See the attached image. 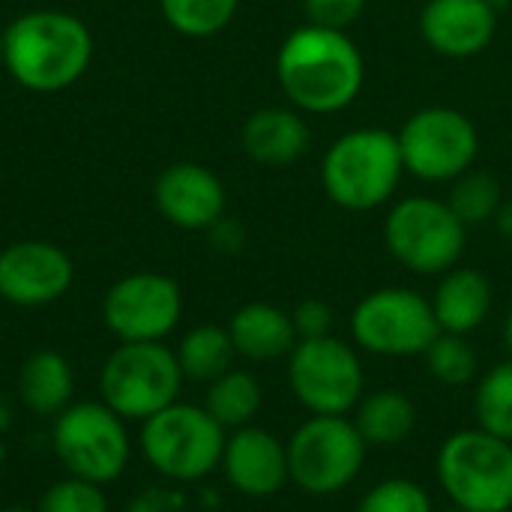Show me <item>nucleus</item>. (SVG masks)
<instances>
[{
	"label": "nucleus",
	"mask_w": 512,
	"mask_h": 512,
	"mask_svg": "<svg viewBox=\"0 0 512 512\" xmlns=\"http://www.w3.org/2000/svg\"><path fill=\"white\" fill-rule=\"evenodd\" d=\"M495 291L483 270L474 267H453L441 276L432 294V312L438 318L441 333L471 336L477 333L486 318L492 315Z\"/></svg>",
	"instance_id": "nucleus-19"
},
{
	"label": "nucleus",
	"mask_w": 512,
	"mask_h": 512,
	"mask_svg": "<svg viewBox=\"0 0 512 512\" xmlns=\"http://www.w3.org/2000/svg\"><path fill=\"white\" fill-rule=\"evenodd\" d=\"M183 318V291L165 273H129L102 300V321L117 342H165Z\"/></svg>",
	"instance_id": "nucleus-13"
},
{
	"label": "nucleus",
	"mask_w": 512,
	"mask_h": 512,
	"mask_svg": "<svg viewBox=\"0 0 512 512\" xmlns=\"http://www.w3.org/2000/svg\"><path fill=\"white\" fill-rule=\"evenodd\" d=\"M183 381L177 354L165 342H120L99 372V393L117 417L144 423L180 402Z\"/></svg>",
	"instance_id": "nucleus-6"
},
{
	"label": "nucleus",
	"mask_w": 512,
	"mask_h": 512,
	"mask_svg": "<svg viewBox=\"0 0 512 512\" xmlns=\"http://www.w3.org/2000/svg\"><path fill=\"white\" fill-rule=\"evenodd\" d=\"M492 222H495V228H498L501 237L512 240V198H504V201H501V207H498V213H495Z\"/></svg>",
	"instance_id": "nucleus-34"
},
{
	"label": "nucleus",
	"mask_w": 512,
	"mask_h": 512,
	"mask_svg": "<svg viewBox=\"0 0 512 512\" xmlns=\"http://www.w3.org/2000/svg\"><path fill=\"white\" fill-rule=\"evenodd\" d=\"M420 423V411L414 399L399 387H381L366 393L354 408V426L363 441L378 450L402 447Z\"/></svg>",
	"instance_id": "nucleus-21"
},
{
	"label": "nucleus",
	"mask_w": 512,
	"mask_h": 512,
	"mask_svg": "<svg viewBox=\"0 0 512 512\" xmlns=\"http://www.w3.org/2000/svg\"><path fill=\"white\" fill-rule=\"evenodd\" d=\"M291 321H294L297 339H321V336L333 333L336 315H333L330 303H324L318 297H309V300L297 303V309L291 312Z\"/></svg>",
	"instance_id": "nucleus-32"
},
{
	"label": "nucleus",
	"mask_w": 512,
	"mask_h": 512,
	"mask_svg": "<svg viewBox=\"0 0 512 512\" xmlns=\"http://www.w3.org/2000/svg\"><path fill=\"white\" fill-rule=\"evenodd\" d=\"M228 333H231L237 357L252 360V363H273L282 357L288 360V354L300 342L291 312L273 303H261V300L240 306L228 321Z\"/></svg>",
	"instance_id": "nucleus-20"
},
{
	"label": "nucleus",
	"mask_w": 512,
	"mask_h": 512,
	"mask_svg": "<svg viewBox=\"0 0 512 512\" xmlns=\"http://www.w3.org/2000/svg\"><path fill=\"white\" fill-rule=\"evenodd\" d=\"M39 512H108V498L99 483L66 477L48 486V492L36 504Z\"/></svg>",
	"instance_id": "nucleus-30"
},
{
	"label": "nucleus",
	"mask_w": 512,
	"mask_h": 512,
	"mask_svg": "<svg viewBox=\"0 0 512 512\" xmlns=\"http://www.w3.org/2000/svg\"><path fill=\"white\" fill-rule=\"evenodd\" d=\"M0 512H39V510H30V507H6V510Z\"/></svg>",
	"instance_id": "nucleus-36"
},
{
	"label": "nucleus",
	"mask_w": 512,
	"mask_h": 512,
	"mask_svg": "<svg viewBox=\"0 0 512 512\" xmlns=\"http://www.w3.org/2000/svg\"><path fill=\"white\" fill-rule=\"evenodd\" d=\"M93 60L90 27L63 9H30L3 30V69L33 93H60L84 78Z\"/></svg>",
	"instance_id": "nucleus-2"
},
{
	"label": "nucleus",
	"mask_w": 512,
	"mask_h": 512,
	"mask_svg": "<svg viewBox=\"0 0 512 512\" xmlns=\"http://www.w3.org/2000/svg\"><path fill=\"white\" fill-rule=\"evenodd\" d=\"M369 444L348 417L309 414L288 438L291 483L309 498H333L345 492L366 465Z\"/></svg>",
	"instance_id": "nucleus-7"
},
{
	"label": "nucleus",
	"mask_w": 512,
	"mask_h": 512,
	"mask_svg": "<svg viewBox=\"0 0 512 512\" xmlns=\"http://www.w3.org/2000/svg\"><path fill=\"white\" fill-rule=\"evenodd\" d=\"M405 174L399 138L390 129H351L339 135L321 165L327 198L351 213H366L393 198Z\"/></svg>",
	"instance_id": "nucleus-3"
},
{
	"label": "nucleus",
	"mask_w": 512,
	"mask_h": 512,
	"mask_svg": "<svg viewBox=\"0 0 512 512\" xmlns=\"http://www.w3.org/2000/svg\"><path fill=\"white\" fill-rule=\"evenodd\" d=\"M498 18L501 12L492 0H426L420 12V33L435 54L468 60L492 45Z\"/></svg>",
	"instance_id": "nucleus-17"
},
{
	"label": "nucleus",
	"mask_w": 512,
	"mask_h": 512,
	"mask_svg": "<svg viewBox=\"0 0 512 512\" xmlns=\"http://www.w3.org/2000/svg\"><path fill=\"white\" fill-rule=\"evenodd\" d=\"M474 420L483 432L512 444V357L477 378Z\"/></svg>",
	"instance_id": "nucleus-25"
},
{
	"label": "nucleus",
	"mask_w": 512,
	"mask_h": 512,
	"mask_svg": "<svg viewBox=\"0 0 512 512\" xmlns=\"http://www.w3.org/2000/svg\"><path fill=\"white\" fill-rule=\"evenodd\" d=\"M75 372L72 363L51 348L30 354L18 372V396L36 417H57L72 405Z\"/></svg>",
	"instance_id": "nucleus-22"
},
{
	"label": "nucleus",
	"mask_w": 512,
	"mask_h": 512,
	"mask_svg": "<svg viewBox=\"0 0 512 512\" xmlns=\"http://www.w3.org/2000/svg\"><path fill=\"white\" fill-rule=\"evenodd\" d=\"M75 282L72 258L45 240H18L0 249V297L21 309L57 303Z\"/></svg>",
	"instance_id": "nucleus-14"
},
{
	"label": "nucleus",
	"mask_w": 512,
	"mask_h": 512,
	"mask_svg": "<svg viewBox=\"0 0 512 512\" xmlns=\"http://www.w3.org/2000/svg\"><path fill=\"white\" fill-rule=\"evenodd\" d=\"M174 354H177L183 378L195 381V384L216 381L219 375L234 369V357H237L228 327H219V324H198V327H192L180 339Z\"/></svg>",
	"instance_id": "nucleus-23"
},
{
	"label": "nucleus",
	"mask_w": 512,
	"mask_h": 512,
	"mask_svg": "<svg viewBox=\"0 0 512 512\" xmlns=\"http://www.w3.org/2000/svg\"><path fill=\"white\" fill-rule=\"evenodd\" d=\"M429 375L444 387H465L480 378V354L468 336L438 333V339L423 354Z\"/></svg>",
	"instance_id": "nucleus-27"
},
{
	"label": "nucleus",
	"mask_w": 512,
	"mask_h": 512,
	"mask_svg": "<svg viewBox=\"0 0 512 512\" xmlns=\"http://www.w3.org/2000/svg\"><path fill=\"white\" fill-rule=\"evenodd\" d=\"M228 432L204 405L174 402L141 423V453L147 465L174 483H198L222 465Z\"/></svg>",
	"instance_id": "nucleus-5"
},
{
	"label": "nucleus",
	"mask_w": 512,
	"mask_h": 512,
	"mask_svg": "<svg viewBox=\"0 0 512 512\" xmlns=\"http://www.w3.org/2000/svg\"><path fill=\"white\" fill-rule=\"evenodd\" d=\"M465 243L468 228L441 198H402L384 219L387 252L420 276H444L453 270L465 255Z\"/></svg>",
	"instance_id": "nucleus-9"
},
{
	"label": "nucleus",
	"mask_w": 512,
	"mask_h": 512,
	"mask_svg": "<svg viewBox=\"0 0 512 512\" xmlns=\"http://www.w3.org/2000/svg\"><path fill=\"white\" fill-rule=\"evenodd\" d=\"M219 468L225 471L228 486L243 498H255V501L276 498L291 483L288 441L255 423L234 429L225 441Z\"/></svg>",
	"instance_id": "nucleus-15"
},
{
	"label": "nucleus",
	"mask_w": 512,
	"mask_h": 512,
	"mask_svg": "<svg viewBox=\"0 0 512 512\" xmlns=\"http://www.w3.org/2000/svg\"><path fill=\"white\" fill-rule=\"evenodd\" d=\"M447 512H471V510H462V507H450Z\"/></svg>",
	"instance_id": "nucleus-38"
},
{
	"label": "nucleus",
	"mask_w": 512,
	"mask_h": 512,
	"mask_svg": "<svg viewBox=\"0 0 512 512\" xmlns=\"http://www.w3.org/2000/svg\"><path fill=\"white\" fill-rule=\"evenodd\" d=\"M276 78L300 114H339L366 84V60L348 30L303 24L279 45Z\"/></svg>",
	"instance_id": "nucleus-1"
},
{
	"label": "nucleus",
	"mask_w": 512,
	"mask_h": 512,
	"mask_svg": "<svg viewBox=\"0 0 512 512\" xmlns=\"http://www.w3.org/2000/svg\"><path fill=\"white\" fill-rule=\"evenodd\" d=\"M153 201L165 222L183 231H207L225 216L222 180L198 162H174L153 183Z\"/></svg>",
	"instance_id": "nucleus-16"
},
{
	"label": "nucleus",
	"mask_w": 512,
	"mask_h": 512,
	"mask_svg": "<svg viewBox=\"0 0 512 512\" xmlns=\"http://www.w3.org/2000/svg\"><path fill=\"white\" fill-rule=\"evenodd\" d=\"M501 342H504L507 354H510V357H512V309H510V312H507L504 324H501Z\"/></svg>",
	"instance_id": "nucleus-35"
},
{
	"label": "nucleus",
	"mask_w": 512,
	"mask_h": 512,
	"mask_svg": "<svg viewBox=\"0 0 512 512\" xmlns=\"http://www.w3.org/2000/svg\"><path fill=\"white\" fill-rule=\"evenodd\" d=\"M207 234H210V243H213L219 252H237V249L243 246V240H246L240 222H234V219H228V216H222L219 222H213V225L207 228Z\"/></svg>",
	"instance_id": "nucleus-33"
},
{
	"label": "nucleus",
	"mask_w": 512,
	"mask_h": 512,
	"mask_svg": "<svg viewBox=\"0 0 512 512\" xmlns=\"http://www.w3.org/2000/svg\"><path fill=\"white\" fill-rule=\"evenodd\" d=\"M240 144L252 162L267 165V168H285L297 162L300 156H306L312 144V132H309L306 117L294 105L291 108L267 105L246 117Z\"/></svg>",
	"instance_id": "nucleus-18"
},
{
	"label": "nucleus",
	"mask_w": 512,
	"mask_h": 512,
	"mask_svg": "<svg viewBox=\"0 0 512 512\" xmlns=\"http://www.w3.org/2000/svg\"><path fill=\"white\" fill-rule=\"evenodd\" d=\"M261 405H264V390L252 372L228 369L225 375L207 384L204 408L225 432L252 426Z\"/></svg>",
	"instance_id": "nucleus-24"
},
{
	"label": "nucleus",
	"mask_w": 512,
	"mask_h": 512,
	"mask_svg": "<svg viewBox=\"0 0 512 512\" xmlns=\"http://www.w3.org/2000/svg\"><path fill=\"white\" fill-rule=\"evenodd\" d=\"M501 201H504L501 183L489 171H474V168L453 180V189H450V198H447L450 210L459 216V222L465 228L492 222Z\"/></svg>",
	"instance_id": "nucleus-28"
},
{
	"label": "nucleus",
	"mask_w": 512,
	"mask_h": 512,
	"mask_svg": "<svg viewBox=\"0 0 512 512\" xmlns=\"http://www.w3.org/2000/svg\"><path fill=\"white\" fill-rule=\"evenodd\" d=\"M51 447L69 477H81L99 486L123 477L129 465L126 420L105 402H72L54 417Z\"/></svg>",
	"instance_id": "nucleus-11"
},
{
	"label": "nucleus",
	"mask_w": 512,
	"mask_h": 512,
	"mask_svg": "<svg viewBox=\"0 0 512 512\" xmlns=\"http://www.w3.org/2000/svg\"><path fill=\"white\" fill-rule=\"evenodd\" d=\"M435 477L453 507L471 512L512 510V444L480 426L444 438L435 456Z\"/></svg>",
	"instance_id": "nucleus-4"
},
{
	"label": "nucleus",
	"mask_w": 512,
	"mask_h": 512,
	"mask_svg": "<svg viewBox=\"0 0 512 512\" xmlns=\"http://www.w3.org/2000/svg\"><path fill=\"white\" fill-rule=\"evenodd\" d=\"M366 9V0H303L306 24L348 30Z\"/></svg>",
	"instance_id": "nucleus-31"
},
{
	"label": "nucleus",
	"mask_w": 512,
	"mask_h": 512,
	"mask_svg": "<svg viewBox=\"0 0 512 512\" xmlns=\"http://www.w3.org/2000/svg\"><path fill=\"white\" fill-rule=\"evenodd\" d=\"M288 387L309 414L348 417L366 396L360 348L333 333L300 339L288 354Z\"/></svg>",
	"instance_id": "nucleus-10"
},
{
	"label": "nucleus",
	"mask_w": 512,
	"mask_h": 512,
	"mask_svg": "<svg viewBox=\"0 0 512 512\" xmlns=\"http://www.w3.org/2000/svg\"><path fill=\"white\" fill-rule=\"evenodd\" d=\"M159 9L180 36L207 39L234 21L240 0H159Z\"/></svg>",
	"instance_id": "nucleus-26"
},
{
	"label": "nucleus",
	"mask_w": 512,
	"mask_h": 512,
	"mask_svg": "<svg viewBox=\"0 0 512 512\" xmlns=\"http://www.w3.org/2000/svg\"><path fill=\"white\" fill-rule=\"evenodd\" d=\"M438 333L441 327L432 312V300L402 285L369 291L351 312V339L372 357H423Z\"/></svg>",
	"instance_id": "nucleus-8"
},
{
	"label": "nucleus",
	"mask_w": 512,
	"mask_h": 512,
	"mask_svg": "<svg viewBox=\"0 0 512 512\" xmlns=\"http://www.w3.org/2000/svg\"><path fill=\"white\" fill-rule=\"evenodd\" d=\"M357 512H435V501L417 480L387 477L360 498Z\"/></svg>",
	"instance_id": "nucleus-29"
},
{
	"label": "nucleus",
	"mask_w": 512,
	"mask_h": 512,
	"mask_svg": "<svg viewBox=\"0 0 512 512\" xmlns=\"http://www.w3.org/2000/svg\"><path fill=\"white\" fill-rule=\"evenodd\" d=\"M0 66H3V33H0Z\"/></svg>",
	"instance_id": "nucleus-37"
},
{
	"label": "nucleus",
	"mask_w": 512,
	"mask_h": 512,
	"mask_svg": "<svg viewBox=\"0 0 512 512\" xmlns=\"http://www.w3.org/2000/svg\"><path fill=\"white\" fill-rule=\"evenodd\" d=\"M405 174L426 183H453L474 168L480 135L468 114L447 105L414 111L396 132Z\"/></svg>",
	"instance_id": "nucleus-12"
}]
</instances>
